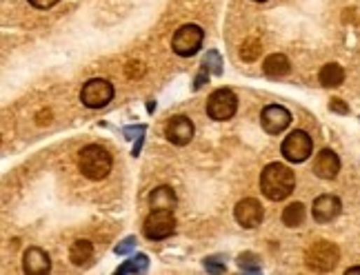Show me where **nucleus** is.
I'll return each instance as SVG.
<instances>
[{
  "label": "nucleus",
  "mask_w": 360,
  "mask_h": 275,
  "mask_svg": "<svg viewBox=\"0 0 360 275\" xmlns=\"http://www.w3.org/2000/svg\"><path fill=\"white\" fill-rule=\"evenodd\" d=\"M293 187H296V176L285 164L272 162V164H267L265 171L261 174V191L274 202L289 198Z\"/></svg>",
  "instance_id": "obj_1"
},
{
  "label": "nucleus",
  "mask_w": 360,
  "mask_h": 275,
  "mask_svg": "<svg viewBox=\"0 0 360 275\" xmlns=\"http://www.w3.org/2000/svg\"><path fill=\"white\" fill-rule=\"evenodd\" d=\"M78 169L89 180H105L111 171V155L100 145H87L78 155Z\"/></svg>",
  "instance_id": "obj_2"
},
{
  "label": "nucleus",
  "mask_w": 360,
  "mask_h": 275,
  "mask_svg": "<svg viewBox=\"0 0 360 275\" xmlns=\"http://www.w3.org/2000/svg\"><path fill=\"white\" fill-rule=\"evenodd\" d=\"M338 258H340L338 246L327 240L314 242L310 248H307V267L314 271H323V273L331 271L338 265Z\"/></svg>",
  "instance_id": "obj_3"
},
{
  "label": "nucleus",
  "mask_w": 360,
  "mask_h": 275,
  "mask_svg": "<svg viewBox=\"0 0 360 275\" xmlns=\"http://www.w3.org/2000/svg\"><path fill=\"white\" fill-rule=\"evenodd\" d=\"M202 38H205V31L198 27V24H183V27L176 29V34L172 38V49L178 56L189 58V56L198 54Z\"/></svg>",
  "instance_id": "obj_4"
},
{
  "label": "nucleus",
  "mask_w": 360,
  "mask_h": 275,
  "mask_svg": "<svg viewBox=\"0 0 360 275\" xmlns=\"http://www.w3.org/2000/svg\"><path fill=\"white\" fill-rule=\"evenodd\" d=\"M176 229V218L172 213V209H151V213L147 216L143 231L149 240H165L169 238Z\"/></svg>",
  "instance_id": "obj_5"
},
{
  "label": "nucleus",
  "mask_w": 360,
  "mask_h": 275,
  "mask_svg": "<svg viewBox=\"0 0 360 275\" xmlns=\"http://www.w3.org/2000/svg\"><path fill=\"white\" fill-rule=\"evenodd\" d=\"M312 149H314L312 136L303 129L291 131V134L282 140V147H280L282 155H285L289 162H305L312 155Z\"/></svg>",
  "instance_id": "obj_6"
},
{
  "label": "nucleus",
  "mask_w": 360,
  "mask_h": 275,
  "mask_svg": "<svg viewBox=\"0 0 360 275\" xmlns=\"http://www.w3.org/2000/svg\"><path fill=\"white\" fill-rule=\"evenodd\" d=\"M113 98V85L105 78H92V80H87L83 91H81V100L85 107L89 109H100L109 104V100Z\"/></svg>",
  "instance_id": "obj_7"
},
{
  "label": "nucleus",
  "mask_w": 360,
  "mask_h": 275,
  "mask_svg": "<svg viewBox=\"0 0 360 275\" xmlns=\"http://www.w3.org/2000/svg\"><path fill=\"white\" fill-rule=\"evenodd\" d=\"M238 109V100L231 89H216L207 100V113L212 120L225 122L229 118H234Z\"/></svg>",
  "instance_id": "obj_8"
},
{
  "label": "nucleus",
  "mask_w": 360,
  "mask_h": 275,
  "mask_svg": "<svg viewBox=\"0 0 360 275\" xmlns=\"http://www.w3.org/2000/svg\"><path fill=\"white\" fill-rule=\"evenodd\" d=\"M261 122H263V129L267 131V134L278 136L289 127L291 113L285 107H280V104H269V107H265L261 113Z\"/></svg>",
  "instance_id": "obj_9"
},
{
  "label": "nucleus",
  "mask_w": 360,
  "mask_h": 275,
  "mask_svg": "<svg viewBox=\"0 0 360 275\" xmlns=\"http://www.w3.org/2000/svg\"><path fill=\"white\" fill-rule=\"evenodd\" d=\"M165 136L169 142H174V145L185 147L191 142V138H194V125H191L187 115H174L165 127Z\"/></svg>",
  "instance_id": "obj_10"
},
{
  "label": "nucleus",
  "mask_w": 360,
  "mask_h": 275,
  "mask_svg": "<svg viewBox=\"0 0 360 275\" xmlns=\"http://www.w3.org/2000/svg\"><path fill=\"white\" fill-rule=\"evenodd\" d=\"M234 216H236V222L240 227H245V229H254V227H258L261 222H263V206L258 200H254V198H245V200H240L234 209Z\"/></svg>",
  "instance_id": "obj_11"
},
{
  "label": "nucleus",
  "mask_w": 360,
  "mask_h": 275,
  "mask_svg": "<svg viewBox=\"0 0 360 275\" xmlns=\"http://www.w3.org/2000/svg\"><path fill=\"white\" fill-rule=\"evenodd\" d=\"M340 200L336 198V195H318V198L314 200V206H312V216L316 222H320V225H325V222H331L333 218H338L340 213Z\"/></svg>",
  "instance_id": "obj_12"
},
{
  "label": "nucleus",
  "mask_w": 360,
  "mask_h": 275,
  "mask_svg": "<svg viewBox=\"0 0 360 275\" xmlns=\"http://www.w3.org/2000/svg\"><path fill=\"white\" fill-rule=\"evenodd\" d=\"M49 269H51V260L41 246H32L25 251V258H22V271L25 273L45 275V273H49Z\"/></svg>",
  "instance_id": "obj_13"
},
{
  "label": "nucleus",
  "mask_w": 360,
  "mask_h": 275,
  "mask_svg": "<svg viewBox=\"0 0 360 275\" xmlns=\"http://www.w3.org/2000/svg\"><path fill=\"white\" fill-rule=\"evenodd\" d=\"M340 171V158L331 149H323L314 160V174L323 180H333Z\"/></svg>",
  "instance_id": "obj_14"
},
{
  "label": "nucleus",
  "mask_w": 360,
  "mask_h": 275,
  "mask_svg": "<svg viewBox=\"0 0 360 275\" xmlns=\"http://www.w3.org/2000/svg\"><path fill=\"white\" fill-rule=\"evenodd\" d=\"M149 206L151 209H174L176 206V193L172 187H158L149 193Z\"/></svg>",
  "instance_id": "obj_15"
},
{
  "label": "nucleus",
  "mask_w": 360,
  "mask_h": 275,
  "mask_svg": "<svg viewBox=\"0 0 360 275\" xmlns=\"http://www.w3.org/2000/svg\"><path fill=\"white\" fill-rule=\"evenodd\" d=\"M318 78H320V85L327 87V89L340 87L345 83V69L340 67V64H336V62H329V64H325L323 69H320Z\"/></svg>",
  "instance_id": "obj_16"
},
{
  "label": "nucleus",
  "mask_w": 360,
  "mask_h": 275,
  "mask_svg": "<svg viewBox=\"0 0 360 275\" xmlns=\"http://www.w3.org/2000/svg\"><path fill=\"white\" fill-rule=\"evenodd\" d=\"M289 69H291L289 60H287V56H282V54H272L263 64V71L269 78H282V76L289 73Z\"/></svg>",
  "instance_id": "obj_17"
},
{
  "label": "nucleus",
  "mask_w": 360,
  "mask_h": 275,
  "mask_svg": "<svg viewBox=\"0 0 360 275\" xmlns=\"http://www.w3.org/2000/svg\"><path fill=\"white\" fill-rule=\"evenodd\" d=\"M69 258L76 267H83V265H89V260L94 258V246L89 240H76L71 244V251H69Z\"/></svg>",
  "instance_id": "obj_18"
},
{
  "label": "nucleus",
  "mask_w": 360,
  "mask_h": 275,
  "mask_svg": "<svg viewBox=\"0 0 360 275\" xmlns=\"http://www.w3.org/2000/svg\"><path fill=\"white\" fill-rule=\"evenodd\" d=\"M282 222H285L287 227H300L305 222V204L300 202H291L285 206V211H282Z\"/></svg>",
  "instance_id": "obj_19"
},
{
  "label": "nucleus",
  "mask_w": 360,
  "mask_h": 275,
  "mask_svg": "<svg viewBox=\"0 0 360 275\" xmlns=\"http://www.w3.org/2000/svg\"><path fill=\"white\" fill-rule=\"evenodd\" d=\"M147 267H149V258L140 253V255H136L132 260H127L125 265H120L118 273H145Z\"/></svg>",
  "instance_id": "obj_20"
},
{
  "label": "nucleus",
  "mask_w": 360,
  "mask_h": 275,
  "mask_svg": "<svg viewBox=\"0 0 360 275\" xmlns=\"http://www.w3.org/2000/svg\"><path fill=\"white\" fill-rule=\"evenodd\" d=\"M261 51H263V47H261L258 38H247V41L242 43V47H240V58L247 60V62H254L256 58L261 56Z\"/></svg>",
  "instance_id": "obj_21"
},
{
  "label": "nucleus",
  "mask_w": 360,
  "mask_h": 275,
  "mask_svg": "<svg viewBox=\"0 0 360 275\" xmlns=\"http://www.w3.org/2000/svg\"><path fill=\"white\" fill-rule=\"evenodd\" d=\"M238 267H240L242 271H247V273H258V271L263 269L261 258L256 255V253H251V251H245V253H240V255H238Z\"/></svg>",
  "instance_id": "obj_22"
},
{
  "label": "nucleus",
  "mask_w": 360,
  "mask_h": 275,
  "mask_svg": "<svg viewBox=\"0 0 360 275\" xmlns=\"http://www.w3.org/2000/svg\"><path fill=\"white\" fill-rule=\"evenodd\" d=\"M202 64L207 67V71H212V73H216V76H221V73H223V67H221L223 60H221V56H218V51H209V54L205 56Z\"/></svg>",
  "instance_id": "obj_23"
},
{
  "label": "nucleus",
  "mask_w": 360,
  "mask_h": 275,
  "mask_svg": "<svg viewBox=\"0 0 360 275\" xmlns=\"http://www.w3.org/2000/svg\"><path fill=\"white\" fill-rule=\"evenodd\" d=\"M205 269H207L209 273H225L227 271V267L218 258H207V260H205Z\"/></svg>",
  "instance_id": "obj_24"
},
{
  "label": "nucleus",
  "mask_w": 360,
  "mask_h": 275,
  "mask_svg": "<svg viewBox=\"0 0 360 275\" xmlns=\"http://www.w3.org/2000/svg\"><path fill=\"white\" fill-rule=\"evenodd\" d=\"M136 238H134V235H130V238H125L118 246H116V255H125V253H130L132 251V248L136 246Z\"/></svg>",
  "instance_id": "obj_25"
},
{
  "label": "nucleus",
  "mask_w": 360,
  "mask_h": 275,
  "mask_svg": "<svg viewBox=\"0 0 360 275\" xmlns=\"http://www.w3.org/2000/svg\"><path fill=\"white\" fill-rule=\"evenodd\" d=\"M329 109H331V111H338V113H349V107H347V104H345L340 98H333V100L329 102Z\"/></svg>",
  "instance_id": "obj_26"
},
{
  "label": "nucleus",
  "mask_w": 360,
  "mask_h": 275,
  "mask_svg": "<svg viewBox=\"0 0 360 275\" xmlns=\"http://www.w3.org/2000/svg\"><path fill=\"white\" fill-rule=\"evenodd\" d=\"M58 3V0H29V5L36 7V9H49V7H54Z\"/></svg>",
  "instance_id": "obj_27"
},
{
  "label": "nucleus",
  "mask_w": 360,
  "mask_h": 275,
  "mask_svg": "<svg viewBox=\"0 0 360 275\" xmlns=\"http://www.w3.org/2000/svg\"><path fill=\"white\" fill-rule=\"evenodd\" d=\"M143 131H145V127L140 125V127H127V129H125V134H127V138H136L134 134H143Z\"/></svg>",
  "instance_id": "obj_28"
},
{
  "label": "nucleus",
  "mask_w": 360,
  "mask_h": 275,
  "mask_svg": "<svg viewBox=\"0 0 360 275\" xmlns=\"http://www.w3.org/2000/svg\"><path fill=\"white\" fill-rule=\"evenodd\" d=\"M138 62H130V76H138L140 73V67H136Z\"/></svg>",
  "instance_id": "obj_29"
},
{
  "label": "nucleus",
  "mask_w": 360,
  "mask_h": 275,
  "mask_svg": "<svg viewBox=\"0 0 360 275\" xmlns=\"http://www.w3.org/2000/svg\"><path fill=\"white\" fill-rule=\"evenodd\" d=\"M349 273H360V267H352V269H347V275Z\"/></svg>",
  "instance_id": "obj_30"
},
{
  "label": "nucleus",
  "mask_w": 360,
  "mask_h": 275,
  "mask_svg": "<svg viewBox=\"0 0 360 275\" xmlns=\"http://www.w3.org/2000/svg\"><path fill=\"white\" fill-rule=\"evenodd\" d=\"M254 3H265V0H254Z\"/></svg>",
  "instance_id": "obj_31"
}]
</instances>
